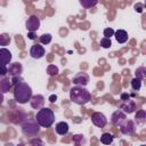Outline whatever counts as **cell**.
Segmentation results:
<instances>
[{"label": "cell", "instance_id": "1", "mask_svg": "<svg viewBox=\"0 0 146 146\" xmlns=\"http://www.w3.org/2000/svg\"><path fill=\"white\" fill-rule=\"evenodd\" d=\"M70 99L78 105H86L91 99V95L84 87L75 86L70 89Z\"/></svg>", "mask_w": 146, "mask_h": 146}, {"label": "cell", "instance_id": "2", "mask_svg": "<svg viewBox=\"0 0 146 146\" xmlns=\"http://www.w3.org/2000/svg\"><path fill=\"white\" fill-rule=\"evenodd\" d=\"M32 97V89L26 82H21L14 88V99L19 104H25L30 102Z\"/></svg>", "mask_w": 146, "mask_h": 146}, {"label": "cell", "instance_id": "3", "mask_svg": "<svg viewBox=\"0 0 146 146\" xmlns=\"http://www.w3.org/2000/svg\"><path fill=\"white\" fill-rule=\"evenodd\" d=\"M35 122L41 128H49L55 122V114L49 107H42L36 112Z\"/></svg>", "mask_w": 146, "mask_h": 146}, {"label": "cell", "instance_id": "4", "mask_svg": "<svg viewBox=\"0 0 146 146\" xmlns=\"http://www.w3.org/2000/svg\"><path fill=\"white\" fill-rule=\"evenodd\" d=\"M21 125H22V132L27 137H35L40 131V127L35 122V120L26 119L21 123Z\"/></svg>", "mask_w": 146, "mask_h": 146}, {"label": "cell", "instance_id": "5", "mask_svg": "<svg viewBox=\"0 0 146 146\" xmlns=\"http://www.w3.org/2000/svg\"><path fill=\"white\" fill-rule=\"evenodd\" d=\"M136 122L132 120H124L121 124H120V130L123 135L125 136H131L136 132Z\"/></svg>", "mask_w": 146, "mask_h": 146}, {"label": "cell", "instance_id": "6", "mask_svg": "<svg viewBox=\"0 0 146 146\" xmlns=\"http://www.w3.org/2000/svg\"><path fill=\"white\" fill-rule=\"evenodd\" d=\"M25 26H26V30L29 32H36L40 27V18L36 15H31L26 19Z\"/></svg>", "mask_w": 146, "mask_h": 146}, {"label": "cell", "instance_id": "7", "mask_svg": "<svg viewBox=\"0 0 146 146\" xmlns=\"http://www.w3.org/2000/svg\"><path fill=\"white\" fill-rule=\"evenodd\" d=\"M91 122H92L94 125H96L97 128L102 129L107 124V117L100 112H95L91 115Z\"/></svg>", "mask_w": 146, "mask_h": 146}, {"label": "cell", "instance_id": "8", "mask_svg": "<svg viewBox=\"0 0 146 146\" xmlns=\"http://www.w3.org/2000/svg\"><path fill=\"white\" fill-rule=\"evenodd\" d=\"M72 82L76 86H81V87H86L89 82V75L86 73V72H79L76 73L73 79H72Z\"/></svg>", "mask_w": 146, "mask_h": 146}, {"label": "cell", "instance_id": "9", "mask_svg": "<svg viewBox=\"0 0 146 146\" xmlns=\"http://www.w3.org/2000/svg\"><path fill=\"white\" fill-rule=\"evenodd\" d=\"M44 54H46L44 48H43L41 44H39V43L33 44V46L31 47V49H30V55H31V57L34 58V59H40V58H42V57L44 56Z\"/></svg>", "mask_w": 146, "mask_h": 146}, {"label": "cell", "instance_id": "10", "mask_svg": "<svg viewBox=\"0 0 146 146\" xmlns=\"http://www.w3.org/2000/svg\"><path fill=\"white\" fill-rule=\"evenodd\" d=\"M23 72V66L21 63L16 62V63H10L9 64V67H8V74H9V78H13V76H21Z\"/></svg>", "mask_w": 146, "mask_h": 146}, {"label": "cell", "instance_id": "11", "mask_svg": "<svg viewBox=\"0 0 146 146\" xmlns=\"http://www.w3.org/2000/svg\"><path fill=\"white\" fill-rule=\"evenodd\" d=\"M120 111H122L124 114H131L136 111V103L132 99L122 102L120 105Z\"/></svg>", "mask_w": 146, "mask_h": 146}, {"label": "cell", "instance_id": "12", "mask_svg": "<svg viewBox=\"0 0 146 146\" xmlns=\"http://www.w3.org/2000/svg\"><path fill=\"white\" fill-rule=\"evenodd\" d=\"M13 55L7 48H0V65L8 66L11 62Z\"/></svg>", "mask_w": 146, "mask_h": 146}, {"label": "cell", "instance_id": "13", "mask_svg": "<svg viewBox=\"0 0 146 146\" xmlns=\"http://www.w3.org/2000/svg\"><path fill=\"white\" fill-rule=\"evenodd\" d=\"M30 104H31V107L34 108V110H40L43 107L44 105V97L42 95H34L31 97L30 99Z\"/></svg>", "mask_w": 146, "mask_h": 146}, {"label": "cell", "instance_id": "14", "mask_svg": "<svg viewBox=\"0 0 146 146\" xmlns=\"http://www.w3.org/2000/svg\"><path fill=\"white\" fill-rule=\"evenodd\" d=\"M124 120H127V115L120 110L115 111L111 116V123L113 125H120Z\"/></svg>", "mask_w": 146, "mask_h": 146}, {"label": "cell", "instance_id": "15", "mask_svg": "<svg viewBox=\"0 0 146 146\" xmlns=\"http://www.w3.org/2000/svg\"><path fill=\"white\" fill-rule=\"evenodd\" d=\"M10 88H11L10 78L9 76H0V92L1 94L9 92Z\"/></svg>", "mask_w": 146, "mask_h": 146}, {"label": "cell", "instance_id": "16", "mask_svg": "<svg viewBox=\"0 0 146 146\" xmlns=\"http://www.w3.org/2000/svg\"><path fill=\"white\" fill-rule=\"evenodd\" d=\"M55 130H56V132H57L58 135L65 136V135H67V132H68V124H67L66 122H64V121H60V122H58V123L56 124Z\"/></svg>", "mask_w": 146, "mask_h": 146}, {"label": "cell", "instance_id": "17", "mask_svg": "<svg viewBox=\"0 0 146 146\" xmlns=\"http://www.w3.org/2000/svg\"><path fill=\"white\" fill-rule=\"evenodd\" d=\"M114 36H115V40L119 43H124V42L128 41V33L124 30H117V31H115L114 32Z\"/></svg>", "mask_w": 146, "mask_h": 146}, {"label": "cell", "instance_id": "18", "mask_svg": "<svg viewBox=\"0 0 146 146\" xmlns=\"http://www.w3.org/2000/svg\"><path fill=\"white\" fill-rule=\"evenodd\" d=\"M135 119H136V122L138 124H144L145 121H146V112H145V110H139L136 113Z\"/></svg>", "mask_w": 146, "mask_h": 146}, {"label": "cell", "instance_id": "19", "mask_svg": "<svg viewBox=\"0 0 146 146\" xmlns=\"http://www.w3.org/2000/svg\"><path fill=\"white\" fill-rule=\"evenodd\" d=\"M113 139H114V137H113V135L110 133V132H105V133H103V135L100 136V143L104 144V145H110V144H112Z\"/></svg>", "mask_w": 146, "mask_h": 146}, {"label": "cell", "instance_id": "20", "mask_svg": "<svg viewBox=\"0 0 146 146\" xmlns=\"http://www.w3.org/2000/svg\"><path fill=\"white\" fill-rule=\"evenodd\" d=\"M73 143H74V146H83L86 144V138L82 135H74Z\"/></svg>", "mask_w": 146, "mask_h": 146}, {"label": "cell", "instance_id": "21", "mask_svg": "<svg viewBox=\"0 0 146 146\" xmlns=\"http://www.w3.org/2000/svg\"><path fill=\"white\" fill-rule=\"evenodd\" d=\"M135 74H136V79H138V80L141 81L143 79L146 78V68H145L144 66H140V67H138V68L136 70Z\"/></svg>", "mask_w": 146, "mask_h": 146}, {"label": "cell", "instance_id": "22", "mask_svg": "<svg viewBox=\"0 0 146 146\" xmlns=\"http://www.w3.org/2000/svg\"><path fill=\"white\" fill-rule=\"evenodd\" d=\"M51 39L52 36L50 33H43L42 35H40V42L42 44H49L51 42Z\"/></svg>", "mask_w": 146, "mask_h": 146}, {"label": "cell", "instance_id": "23", "mask_svg": "<svg viewBox=\"0 0 146 146\" xmlns=\"http://www.w3.org/2000/svg\"><path fill=\"white\" fill-rule=\"evenodd\" d=\"M80 5L84 8H91L97 5L96 0H80Z\"/></svg>", "mask_w": 146, "mask_h": 146}, {"label": "cell", "instance_id": "24", "mask_svg": "<svg viewBox=\"0 0 146 146\" xmlns=\"http://www.w3.org/2000/svg\"><path fill=\"white\" fill-rule=\"evenodd\" d=\"M10 42V36L7 33L0 34V46H7Z\"/></svg>", "mask_w": 146, "mask_h": 146}, {"label": "cell", "instance_id": "25", "mask_svg": "<svg viewBox=\"0 0 146 146\" xmlns=\"http://www.w3.org/2000/svg\"><path fill=\"white\" fill-rule=\"evenodd\" d=\"M47 73H48L50 76L57 75V74H58V67H57L56 65H48V67H47Z\"/></svg>", "mask_w": 146, "mask_h": 146}, {"label": "cell", "instance_id": "26", "mask_svg": "<svg viewBox=\"0 0 146 146\" xmlns=\"http://www.w3.org/2000/svg\"><path fill=\"white\" fill-rule=\"evenodd\" d=\"M131 88H132V90H135V91H138L140 88H141V81L140 80H138V79H132L131 80Z\"/></svg>", "mask_w": 146, "mask_h": 146}, {"label": "cell", "instance_id": "27", "mask_svg": "<svg viewBox=\"0 0 146 146\" xmlns=\"http://www.w3.org/2000/svg\"><path fill=\"white\" fill-rule=\"evenodd\" d=\"M30 146H43V141L39 137H34L30 140Z\"/></svg>", "mask_w": 146, "mask_h": 146}, {"label": "cell", "instance_id": "28", "mask_svg": "<svg viewBox=\"0 0 146 146\" xmlns=\"http://www.w3.org/2000/svg\"><path fill=\"white\" fill-rule=\"evenodd\" d=\"M100 46H102L103 48H105V49H107V48H111V46H112V41H111V39H107V38H103V39L100 40Z\"/></svg>", "mask_w": 146, "mask_h": 146}, {"label": "cell", "instance_id": "29", "mask_svg": "<svg viewBox=\"0 0 146 146\" xmlns=\"http://www.w3.org/2000/svg\"><path fill=\"white\" fill-rule=\"evenodd\" d=\"M114 32H115V31H114L112 27H106V29L104 30V38L111 39V36L114 35Z\"/></svg>", "mask_w": 146, "mask_h": 146}, {"label": "cell", "instance_id": "30", "mask_svg": "<svg viewBox=\"0 0 146 146\" xmlns=\"http://www.w3.org/2000/svg\"><path fill=\"white\" fill-rule=\"evenodd\" d=\"M10 82H11V86L15 87L16 84L23 82V79H22L21 76H13V78H10Z\"/></svg>", "mask_w": 146, "mask_h": 146}, {"label": "cell", "instance_id": "31", "mask_svg": "<svg viewBox=\"0 0 146 146\" xmlns=\"http://www.w3.org/2000/svg\"><path fill=\"white\" fill-rule=\"evenodd\" d=\"M8 74V67L5 65H0V76H7Z\"/></svg>", "mask_w": 146, "mask_h": 146}, {"label": "cell", "instance_id": "32", "mask_svg": "<svg viewBox=\"0 0 146 146\" xmlns=\"http://www.w3.org/2000/svg\"><path fill=\"white\" fill-rule=\"evenodd\" d=\"M130 99V95L128 92H123L121 94V100L122 102H125V100H129Z\"/></svg>", "mask_w": 146, "mask_h": 146}, {"label": "cell", "instance_id": "33", "mask_svg": "<svg viewBox=\"0 0 146 146\" xmlns=\"http://www.w3.org/2000/svg\"><path fill=\"white\" fill-rule=\"evenodd\" d=\"M27 36H29L30 40H35V39H36L35 32H29V33H27Z\"/></svg>", "mask_w": 146, "mask_h": 146}, {"label": "cell", "instance_id": "34", "mask_svg": "<svg viewBox=\"0 0 146 146\" xmlns=\"http://www.w3.org/2000/svg\"><path fill=\"white\" fill-rule=\"evenodd\" d=\"M56 99H57V96H56V95H51V96H49V102H50V103H55Z\"/></svg>", "mask_w": 146, "mask_h": 146}, {"label": "cell", "instance_id": "35", "mask_svg": "<svg viewBox=\"0 0 146 146\" xmlns=\"http://www.w3.org/2000/svg\"><path fill=\"white\" fill-rule=\"evenodd\" d=\"M3 99H5V97H3V94H1V92H0V105L3 103Z\"/></svg>", "mask_w": 146, "mask_h": 146}, {"label": "cell", "instance_id": "36", "mask_svg": "<svg viewBox=\"0 0 146 146\" xmlns=\"http://www.w3.org/2000/svg\"><path fill=\"white\" fill-rule=\"evenodd\" d=\"M16 146H24V144H22V143H21V144H18V145H16Z\"/></svg>", "mask_w": 146, "mask_h": 146}, {"label": "cell", "instance_id": "37", "mask_svg": "<svg viewBox=\"0 0 146 146\" xmlns=\"http://www.w3.org/2000/svg\"><path fill=\"white\" fill-rule=\"evenodd\" d=\"M140 146H145V145H140Z\"/></svg>", "mask_w": 146, "mask_h": 146}]
</instances>
